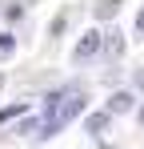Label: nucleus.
<instances>
[{
    "instance_id": "obj_12",
    "label": "nucleus",
    "mask_w": 144,
    "mask_h": 149,
    "mask_svg": "<svg viewBox=\"0 0 144 149\" xmlns=\"http://www.w3.org/2000/svg\"><path fill=\"white\" fill-rule=\"evenodd\" d=\"M0 85H4V73H0Z\"/></svg>"
},
{
    "instance_id": "obj_2",
    "label": "nucleus",
    "mask_w": 144,
    "mask_h": 149,
    "mask_svg": "<svg viewBox=\"0 0 144 149\" xmlns=\"http://www.w3.org/2000/svg\"><path fill=\"white\" fill-rule=\"evenodd\" d=\"M100 49H104V32H100V28H88V32L76 40V49H72V61H76V65H84V61H92Z\"/></svg>"
},
{
    "instance_id": "obj_7",
    "label": "nucleus",
    "mask_w": 144,
    "mask_h": 149,
    "mask_svg": "<svg viewBox=\"0 0 144 149\" xmlns=\"http://www.w3.org/2000/svg\"><path fill=\"white\" fill-rule=\"evenodd\" d=\"M12 49H16V36L12 32H0V56H12Z\"/></svg>"
},
{
    "instance_id": "obj_11",
    "label": "nucleus",
    "mask_w": 144,
    "mask_h": 149,
    "mask_svg": "<svg viewBox=\"0 0 144 149\" xmlns=\"http://www.w3.org/2000/svg\"><path fill=\"white\" fill-rule=\"evenodd\" d=\"M136 117H140V125H144V105H140V113H136Z\"/></svg>"
},
{
    "instance_id": "obj_6",
    "label": "nucleus",
    "mask_w": 144,
    "mask_h": 149,
    "mask_svg": "<svg viewBox=\"0 0 144 149\" xmlns=\"http://www.w3.org/2000/svg\"><path fill=\"white\" fill-rule=\"evenodd\" d=\"M104 52H108V56H120V52H124V36H120V32H108V36H104Z\"/></svg>"
},
{
    "instance_id": "obj_10",
    "label": "nucleus",
    "mask_w": 144,
    "mask_h": 149,
    "mask_svg": "<svg viewBox=\"0 0 144 149\" xmlns=\"http://www.w3.org/2000/svg\"><path fill=\"white\" fill-rule=\"evenodd\" d=\"M136 32H140V36H144V8H140V12H136Z\"/></svg>"
},
{
    "instance_id": "obj_1",
    "label": "nucleus",
    "mask_w": 144,
    "mask_h": 149,
    "mask_svg": "<svg viewBox=\"0 0 144 149\" xmlns=\"http://www.w3.org/2000/svg\"><path fill=\"white\" fill-rule=\"evenodd\" d=\"M84 105H88V101H84V93L76 89V93H72V97L64 101V105H60L52 117H44V125H40V137H56V133H60V129H64L72 117H80V113H84Z\"/></svg>"
},
{
    "instance_id": "obj_9",
    "label": "nucleus",
    "mask_w": 144,
    "mask_h": 149,
    "mask_svg": "<svg viewBox=\"0 0 144 149\" xmlns=\"http://www.w3.org/2000/svg\"><path fill=\"white\" fill-rule=\"evenodd\" d=\"M36 129H40V121H36V117H28V121H20V133H36Z\"/></svg>"
},
{
    "instance_id": "obj_4",
    "label": "nucleus",
    "mask_w": 144,
    "mask_h": 149,
    "mask_svg": "<svg viewBox=\"0 0 144 149\" xmlns=\"http://www.w3.org/2000/svg\"><path fill=\"white\" fill-rule=\"evenodd\" d=\"M108 121H112V117H108V113H104V109H100V113H88V121H84V129H88V133H92V137H100V133H104V129H108Z\"/></svg>"
},
{
    "instance_id": "obj_3",
    "label": "nucleus",
    "mask_w": 144,
    "mask_h": 149,
    "mask_svg": "<svg viewBox=\"0 0 144 149\" xmlns=\"http://www.w3.org/2000/svg\"><path fill=\"white\" fill-rule=\"evenodd\" d=\"M132 105H136V97H132L128 89H120V93H112V97H108L104 113H108V117H116V113H132Z\"/></svg>"
},
{
    "instance_id": "obj_5",
    "label": "nucleus",
    "mask_w": 144,
    "mask_h": 149,
    "mask_svg": "<svg viewBox=\"0 0 144 149\" xmlns=\"http://www.w3.org/2000/svg\"><path fill=\"white\" fill-rule=\"evenodd\" d=\"M116 12H120V0H100L96 4V20H112Z\"/></svg>"
},
{
    "instance_id": "obj_8",
    "label": "nucleus",
    "mask_w": 144,
    "mask_h": 149,
    "mask_svg": "<svg viewBox=\"0 0 144 149\" xmlns=\"http://www.w3.org/2000/svg\"><path fill=\"white\" fill-rule=\"evenodd\" d=\"M20 113H24V101L8 105V109H0V125H4V121H12V117H20Z\"/></svg>"
}]
</instances>
